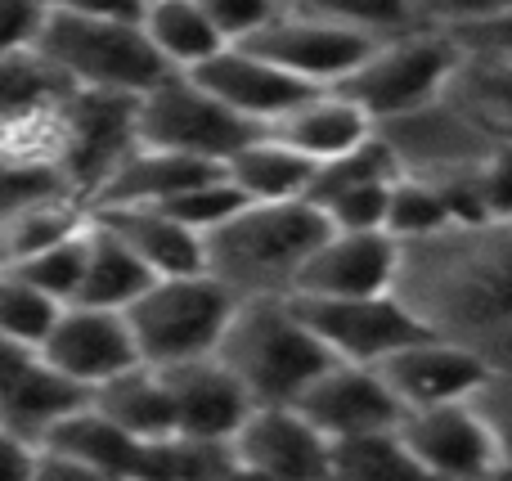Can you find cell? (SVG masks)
Returning a JSON list of instances; mask_svg holds the SVG:
<instances>
[{
  "mask_svg": "<svg viewBox=\"0 0 512 481\" xmlns=\"http://www.w3.org/2000/svg\"><path fill=\"white\" fill-rule=\"evenodd\" d=\"M90 405L104 410L117 428H126L135 441H158L167 432H176V410H171V392L162 369L153 365H131L122 374H113L108 383L90 387Z\"/></svg>",
  "mask_w": 512,
  "mask_h": 481,
  "instance_id": "4316f807",
  "label": "cell"
},
{
  "mask_svg": "<svg viewBox=\"0 0 512 481\" xmlns=\"http://www.w3.org/2000/svg\"><path fill=\"white\" fill-rule=\"evenodd\" d=\"M36 356L50 369L68 374L72 383L90 387L108 383L113 374L140 365V351H135L131 324H126V311H113V306H90V302H63L54 311L45 338L36 342Z\"/></svg>",
  "mask_w": 512,
  "mask_h": 481,
  "instance_id": "7c38bea8",
  "label": "cell"
},
{
  "mask_svg": "<svg viewBox=\"0 0 512 481\" xmlns=\"http://www.w3.org/2000/svg\"><path fill=\"white\" fill-rule=\"evenodd\" d=\"M396 293L432 333L512 365V221H454L400 243Z\"/></svg>",
  "mask_w": 512,
  "mask_h": 481,
  "instance_id": "6da1fadb",
  "label": "cell"
},
{
  "mask_svg": "<svg viewBox=\"0 0 512 481\" xmlns=\"http://www.w3.org/2000/svg\"><path fill=\"white\" fill-rule=\"evenodd\" d=\"M140 27L171 72H194L198 63H207L221 45H230L216 32L212 18L203 14L198 0H149L140 14Z\"/></svg>",
  "mask_w": 512,
  "mask_h": 481,
  "instance_id": "f1b7e54d",
  "label": "cell"
},
{
  "mask_svg": "<svg viewBox=\"0 0 512 481\" xmlns=\"http://www.w3.org/2000/svg\"><path fill=\"white\" fill-rule=\"evenodd\" d=\"M203 14L216 23V32L225 41H248L252 32H261L274 14H279V0H198Z\"/></svg>",
  "mask_w": 512,
  "mask_h": 481,
  "instance_id": "b9f144b4",
  "label": "cell"
},
{
  "mask_svg": "<svg viewBox=\"0 0 512 481\" xmlns=\"http://www.w3.org/2000/svg\"><path fill=\"white\" fill-rule=\"evenodd\" d=\"M279 9L360 27V32H373V36L414 27V9H409V0H279Z\"/></svg>",
  "mask_w": 512,
  "mask_h": 481,
  "instance_id": "8d00e7d4",
  "label": "cell"
},
{
  "mask_svg": "<svg viewBox=\"0 0 512 481\" xmlns=\"http://www.w3.org/2000/svg\"><path fill=\"white\" fill-rule=\"evenodd\" d=\"M221 365L256 405H292L328 365V347L292 297H239L216 342Z\"/></svg>",
  "mask_w": 512,
  "mask_h": 481,
  "instance_id": "3957f363",
  "label": "cell"
},
{
  "mask_svg": "<svg viewBox=\"0 0 512 481\" xmlns=\"http://www.w3.org/2000/svg\"><path fill=\"white\" fill-rule=\"evenodd\" d=\"M301 414L333 437H351V432H373V428H396L400 423V401L391 396V387L382 383V374L373 365H346V360H333L306 392L297 396Z\"/></svg>",
  "mask_w": 512,
  "mask_h": 481,
  "instance_id": "ac0fdd59",
  "label": "cell"
},
{
  "mask_svg": "<svg viewBox=\"0 0 512 481\" xmlns=\"http://www.w3.org/2000/svg\"><path fill=\"white\" fill-rule=\"evenodd\" d=\"M153 284V270L108 230L104 221L90 216L86 225V270H81V288L72 302H90V306H113L126 311L144 288Z\"/></svg>",
  "mask_w": 512,
  "mask_h": 481,
  "instance_id": "83f0119b",
  "label": "cell"
},
{
  "mask_svg": "<svg viewBox=\"0 0 512 481\" xmlns=\"http://www.w3.org/2000/svg\"><path fill=\"white\" fill-rule=\"evenodd\" d=\"M90 225V216H86ZM86 225L72 234H63V239H54L50 248L32 252V257L14 261L9 270H18V275L27 279L32 288H41L45 297H54V302H72L81 288V270H86Z\"/></svg>",
  "mask_w": 512,
  "mask_h": 481,
  "instance_id": "d590c367",
  "label": "cell"
},
{
  "mask_svg": "<svg viewBox=\"0 0 512 481\" xmlns=\"http://www.w3.org/2000/svg\"><path fill=\"white\" fill-rule=\"evenodd\" d=\"M234 302L239 297L216 275H207V270L158 275L126 306L135 351H140L144 365H158V369L194 360V356H212Z\"/></svg>",
  "mask_w": 512,
  "mask_h": 481,
  "instance_id": "8992f818",
  "label": "cell"
},
{
  "mask_svg": "<svg viewBox=\"0 0 512 481\" xmlns=\"http://www.w3.org/2000/svg\"><path fill=\"white\" fill-rule=\"evenodd\" d=\"M396 176V153L382 140V131H373L355 149L315 162L301 198L315 203L324 212V221L337 225V230H382V212H387V194Z\"/></svg>",
  "mask_w": 512,
  "mask_h": 481,
  "instance_id": "8fae6325",
  "label": "cell"
},
{
  "mask_svg": "<svg viewBox=\"0 0 512 481\" xmlns=\"http://www.w3.org/2000/svg\"><path fill=\"white\" fill-rule=\"evenodd\" d=\"M230 455L239 473L328 477V437L297 405H252L230 437Z\"/></svg>",
  "mask_w": 512,
  "mask_h": 481,
  "instance_id": "2e32d148",
  "label": "cell"
},
{
  "mask_svg": "<svg viewBox=\"0 0 512 481\" xmlns=\"http://www.w3.org/2000/svg\"><path fill=\"white\" fill-rule=\"evenodd\" d=\"M221 162L212 158H189V153H171V149H149L135 144L108 180L95 189L90 207H126V203H167V198L194 189L198 180L216 176Z\"/></svg>",
  "mask_w": 512,
  "mask_h": 481,
  "instance_id": "cb8c5ba5",
  "label": "cell"
},
{
  "mask_svg": "<svg viewBox=\"0 0 512 481\" xmlns=\"http://www.w3.org/2000/svg\"><path fill=\"white\" fill-rule=\"evenodd\" d=\"M248 203V198L234 189V180L225 176V167L216 171V176H207V180H198L194 189H185V194H176V198H167V203H153V207H162V212H171L180 225H189L194 234H207V230H216V225L225 221V216H234L239 207Z\"/></svg>",
  "mask_w": 512,
  "mask_h": 481,
  "instance_id": "f35d334b",
  "label": "cell"
},
{
  "mask_svg": "<svg viewBox=\"0 0 512 481\" xmlns=\"http://www.w3.org/2000/svg\"><path fill=\"white\" fill-rule=\"evenodd\" d=\"M135 95L113 90H81L72 86L68 99L54 108L45 153L59 162L72 194L90 207L95 189L108 180V171L135 149Z\"/></svg>",
  "mask_w": 512,
  "mask_h": 481,
  "instance_id": "ba28073f",
  "label": "cell"
},
{
  "mask_svg": "<svg viewBox=\"0 0 512 481\" xmlns=\"http://www.w3.org/2000/svg\"><path fill=\"white\" fill-rule=\"evenodd\" d=\"M45 9H59V14H90V18H140L144 0H45Z\"/></svg>",
  "mask_w": 512,
  "mask_h": 481,
  "instance_id": "7dc6e473",
  "label": "cell"
},
{
  "mask_svg": "<svg viewBox=\"0 0 512 481\" xmlns=\"http://www.w3.org/2000/svg\"><path fill=\"white\" fill-rule=\"evenodd\" d=\"M252 135H261V126L225 108L194 72H162L135 95V140L149 149L225 162Z\"/></svg>",
  "mask_w": 512,
  "mask_h": 481,
  "instance_id": "52a82bcc",
  "label": "cell"
},
{
  "mask_svg": "<svg viewBox=\"0 0 512 481\" xmlns=\"http://www.w3.org/2000/svg\"><path fill=\"white\" fill-rule=\"evenodd\" d=\"M450 36L468 54H504V59H512V9L490 18V23H477V27H468V32H450Z\"/></svg>",
  "mask_w": 512,
  "mask_h": 481,
  "instance_id": "f6af8a7d",
  "label": "cell"
},
{
  "mask_svg": "<svg viewBox=\"0 0 512 481\" xmlns=\"http://www.w3.org/2000/svg\"><path fill=\"white\" fill-rule=\"evenodd\" d=\"M36 50L63 72V81L81 90L140 95L162 72H171L149 45L140 18H90L45 9Z\"/></svg>",
  "mask_w": 512,
  "mask_h": 481,
  "instance_id": "5b68a950",
  "label": "cell"
},
{
  "mask_svg": "<svg viewBox=\"0 0 512 481\" xmlns=\"http://www.w3.org/2000/svg\"><path fill=\"white\" fill-rule=\"evenodd\" d=\"M230 441H207L189 437V432H167L158 441H140V459H135V477L149 481H198V477H234Z\"/></svg>",
  "mask_w": 512,
  "mask_h": 481,
  "instance_id": "4dcf8cb0",
  "label": "cell"
},
{
  "mask_svg": "<svg viewBox=\"0 0 512 481\" xmlns=\"http://www.w3.org/2000/svg\"><path fill=\"white\" fill-rule=\"evenodd\" d=\"M50 198H77L68 176L59 171V162L36 149L0 144V216L50 203Z\"/></svg>",
  "mask_w": 512,
  "mask_h": 481,
  "instance_id": "836d02e7",
  "label": "cell"
},
{
  "mask_svg": "<svg viewBox=\"0 0 512 481\" xmlns=\"http://www.w3.org/2000/svg\"><path fill=\"white\" fill-rule=\"evenodd\" d=\"M86 401H90L86 387L72 383V378L59 374V369H50L41 356H32L5 387H0V423L36 446L63 414H72Z\"/></svg>",
  "mask_w": 512,
  "mask_h": 481,
  "instance_id": "d4e9b609",
  "label": "cell"
},
{
  "mask_svg": "<svg viewBox=\"0 0 512 481\" xmlns=\"http://www.w3.org/2000/svg\"><path fill=\"white\" fill-rule=\"evenodd\" d=\"M45 23V0H0V54L32 50Z\"/></svg>",
  "mask_w": 512,
  "mask_h": 481,
  "instance_id": "ee69618b",
  "label": "cell"
},
{
  "mask_svg": "<svg viewBox=\"0 0 512 481\" xmlns=\"http://www.w3.org/2000/svg\"><path fill=\"white\" fill-rule=\"evenodd\" d=\"M265 131H270L274 140H283L288 149L306 153L310 162H324V158H337V153L355 149L360 140H369L378 126H373L369 113H364L355 99H346L342 90L315 86L292 108H283Z\"/></svg>",
  "mask_w": 512,
  "mask_h": 481,
  "instance_id": "7402d4cb",
  "label": "cell"
},
{
  "mask_svg": "<svg viewBox=\"0 0 512 481\" xmlns=\"http://www.w3.org/2000/svg\"><path fill=\"white\" fill-rule=\"evenodd\" d=\"M396 270H400V243L387 230H337V225H328L324 239L301 261L292 297L391 293Z\"/></svg>",
  "mask_w": 512,
  "mask_h": 481,
  "instance_id": "9a60e30c",
  "label": "cell"
},
{
  "mask_svg": "<svg viewBox=\"0 0 512 481\" xmlns=\"http://www.w3.org/2000/svg\"><path fill=\"white\" fill-rule=\"evenodd\" d=\"M396 428L418 477H508L504 446L477 401L405 410Z\"/></svg>",
  "mask_w": 512,
  "mask_h": 481,
  "instance_id": "9c48e42d",
  "label": "cell"
},
{
  "mask_svg": "<svg viewBox=\"0 0 512 481\" xmlns=\"http://www.w3.org/2000/svg\"><path fill=\"white\" fill-rule=\"evenodd\" d=\"M328 221L306 198L243 203L203 234V270L234 297H292L301 261L324 239Z\"/></svg>",
  "mask_w": 512,
  "mask_h": 481,
  "instance_id": "7a4b0ae2",
  "label": "cell"
},
{
  "mask_svg": "<svg viewBox=\"0 0 512 481\" xmlns=\"http://www.w3.org/2000/svg\"><path fill=\"white\" fill-rule=\"evenodd\" d=\"M95 221H104L144 266L158 275H189L203 270V234L180 225L171 212L153 203H126V207H90Z\"/></svg>",
  "mask_w": 512,
  "mask_h": 481,
  "instance_id": "603a6c76",
  "label": "cell"
},
{
  "mask_svg": "<svg viewBox=\"0 0 512 481\" xmlns=\"http://www.w3.org/2000/svg\"><path fill=\"white\" fill-rule=\"evenodd\" d=\"M158 369V365H153ZM171 392V410H176V432L207 441H230L234 428L248 419L252 396L230 369L221 365V356H194L180 365H162Z\"/></svg>",
  "mask_w": 512,
  "mask_h": 481,
  "instance_id": "d6986e66",
  "label": "cell"
},
{
  "mask_svg": "<svg viewBox=\"0 0 512 481\" xmlns=\"http://www.w3.org/2000/svg\"><path fill=\"white\" fill-rule=\"evenodd\" d=\"M86 216H90V207L81 203V198H50V203H36V207H23V212L0 216V266H14V261L50 248L63 234L81 230Z\"/></svg>",
  "mask_w": 512,
  "mask_h": 481,
  "instance_id": "1f68e13d",
  "label": "cell"
},
{
  "mask_svg": "<svg viewBox=\"0 0 512 481\" xmlns=\"http://www.w3.org/2000/svg\"><path fill=\"white\" fill-rule=\"evenodd\" d=\"M54 311H59L54 297L32 288L18 270L0 266V333H5V338L36 347V342L45 338V329H50Z\"/></svg>",
  "mask_w": 512,
  "mask_h": 481,
  "instance_id": "74e56055",
  "label": "cell"
},
{
  "mask_svg": "<svg viewBox=\"0 0 512 481\" xmlns=\"http://www.w3.org/2000/svg\"><path fill=\"white\" fill-rule=\"evenodd\" d=\"M135 459L140 441L86 401L36 441L32 477H135Z\"/></svg>",
  "mask_w": 512,
  "mask_h": 481,
  "instance_id": "e0dca14e",
  "label": "cell"
},
{
  "mask_svg": "<svg viewBox=\"0 0 512 481\" xmlns=\"http://www.w3.org/2000/svg\"><path fill=\"white\" fill-rule=\"evenodd\" d=\"M221 167L248 203H270V198H297L306 189L315 162L306 153L288 149L283 140H274L270 131H261L248 144H239Z\"/></svg>",
  "mask_w": 512,
  "mask_h": 481,
  "instance_id": "f546056e",
  "label": "cell"
},
{
  "mask_svg": "<svg viewBox=\"0 0 512 481\" xmlns=\"http://www.w3.org/2000/svg\"><path fill=\"white\" fill-rule=\"evenodd\" d=\"M144 5H149V0H144Z\"/></svg>",
  "mask_w": 512,
  "mask_h": 481,
  "instance_id": "f907efd6",
  "label": "cell"
},
{
  "mask_svg": "<svg viewBox=\"0 0 512 481\" xmlns=\"http://www.w3.org/2000/svg\"><path fill=\"white\" fill-rule=\"evenodd\" d=\"M414 27H441V32H468L477 23L508 14L512 0H409Z\"/></svg>",
  "mask_w": 512,
  "mask_h": 481,
  "instance_id": "60d3db41",
  "label": "cell"
},
{
  "mask_svg": "<svg viewBox=\"0 0 512 481\" xmlns=\"http://www.w3.org/2000/svg\"><path fill=\"white\" fill-rule=\"evenodd\" d=\"M445 225H454V207H450V198H445V189L423 176L400 171V176L391 180L382 230L396 243H414V239H427V234L445 230Z\"/></svg>",
  "mask_w": 512,
  "mask_h": 481,
  "instance_id": "d6a6232c",
  "label": "cell"
},
{
  "mask_svg": "<svg viewBox=\"0 0 512 481\" xmlns=\"http://www.w3.org/2000/svg\"><path fill=\"white\" fill-rule=\"evenodd\" d=\"M36 468V446L0 423V481H23Z\"/></svg>",
  "mask_w": 512,
  "mask_h": 481,
  "instance_id": "bcb514c9",
  "label": "cell"
},
{
  "mask_svg": "<svg viewBox=\"0 0 512 481\" xmlns=\"http://www.w3.org/2000/svg\"><path fill=\"white\" fill-rule=\"evenodd\" d=\"M0 144H5V135H0Z\"/></svg>",
  "mask_w": 512,
  "mask_h": 481,
  "instance_id": "681fc988",
  "label": "cell"
},
{
  "mask_svg": "<svg viewBox=\"0 0 512 481\" xmlns=\"http://www.w3.org/2000/svg\"><path fill=\"white\" fill-rule=\"evenodd\" d=\"M477 405L486 410L490 428H495L499 446H504V468L512 477V365H495V369H490V383L481 387Z\"/></svg>",
  "mask_w": 512,
  "mask_h": 481,
  "instance_id": "7bdbcfd3",
  "label": "cell"
},
{
  "mask_svg": "<svg viewBox=\"0 0 512 481\" xmlns=\"http://www.w3.org/2000/svg\"><path fill=\"white\" fill-rule=\"evenodd\" d=\"M441 99L459 117H468L486 140H512V59L504 54L463 50Z\"/></svg>",
  "mask_w": 512,
  "mask_h": 481,
  "instance_id": "484cf974",
  "label": "cell"
},
{
  "mask_svg": "<svg viewBox=\"0 0 512 481\" xmlns=\"http://www.w3.org/2000/svg\"><path fill=\"white\" fill-rule=\"evenodd\" d=\"M459 59L463 45L441 27H400V32L378 36L369 54L342 81H333V90L355 99L369 113V122L382 126L436 104L450 86Z\"/></svg>",
  "mask_w": 512,
  "mask_h": 481,
  "instance_id": "277c9868",
  "label": "cell"
},
{
  "mask_svg": "<svg viewBox=\"0 0 512 481\" xmlns=\"http://www.w3.org/2000/svg\"><path fill=\"white\" fill-rule=\"evenodd\" d=\"M194 77L203 81L225 108H234L239 117L256 122L261 131L283 108L297 104L306 90H315V86H306V81H297L292 72H283L279 63L261 59L248 45H221L207 63H198Z\"/></svg>",
  "mask_w": 512,
  "mask_h": 481,
  "instance_id": "ffe728a7",
  "label": "cell"
},
{
  "mask_svg": "<svg viewBox=\"0 0 512 481\" xmlns=\"http://www.w3.org/2000/svg\"><path fill=\"white\" fill-rule=\"evenodd\" d=\"M373 41H378V36L360 32V27L279 9L261 32H252L248 41H234V45H248V50H256L261 59L279 63L283 72L306 81V86H333V81H342L346 72L369 54Z\"/></svg>",
  "mask_w": 512,
  "mask_h": 481,
  "instance_id": "5bb4252c",
  "label": "cell"
},
{
  "mask_svg": "<svg viewBox=\"0 0 512 481\" xmlns=\"http://www.w3.org/2000/svg\"><path fill=\"white\" fill-rule=\"evenodd\" d=\"M292 302L306 315L310 329L319 333L328 356L346 360V365H378L396 347L432 333L409 311L396 288L391 293H364V297H292Z\"/></svg>",
  "mask_w": 512,
  "mask_h": 481,
  "instance_id": "30bf717a",
  "label": "cell"
},
{
  "mask_svg": "<svg viewBox=\"0 0 512 481\" xmlns=\"http://www.w3.org/2000/svg\"><path fill=\"white\" fill-rule=\"evenodd\" d=\"M68 90L72 81H63V72L36 45L0 54V135L5 144L45 153V126H50L54 108L68 99Z\"/></svg>",
  "mask_w": 512,
  "mask_h": 481,
  "instance_id": "44dd1931",
  "label": "cell"
},
{
  "mask_svg": "<svg viewBox=\"0 0 512 481\" xmlns=\"http://www.w3.org/2000/svg\"><path fill=\"white\" fill-rule=\"evenodd\" d=\"M32 356H36V347H27V342H14V338H5V333H0V387H5L9 378H14Z\"/></svg>",
  "mask_w": 512,
  "mask_h": 481,
  "instance_id": "c3c4849f",
  "label": "cell"
},
{
  "mask_svg": "<svg viewBox=\"0 0 512 481\" xmlns=\"http://www.w3.org/2000/svg\"><path fill=\"white\" fill-rule=\"evenodd\" d=\"M481 221H512V140H495L472 167Z\"/></svg>",
  "mask_w": 512,
  "mask_h": 481,
  "instance_id": "ab89813d",
  "label": "cell"
},
{
  "mask_svg": "<svg viewBox=\"0 0 512 481\" xmlns=\"http://www.w3.org/2000/svg\"><path fill=\"white\" fill-rule=\"evenodd\" d=\"M328 477H418V468L400 428H373L328 441Z\"/></svg>",
  "mask_w": 512,
  "mask_h": 481,
  "instance_id": "e575fe53",
  "label": "cell"
},
{
  "mask_svg": "<svg viewBox=\"0 0 512 481\" xmlns=\"http://www.w3.org/2000/svg\"><path fill=\"white\" fill-rule=\"evenodd\" d=\"M400 410H423V405L445 401H477L481 387L490 383V360L472 351L468 342H454L445 333H423V338L396 347L373 365Z\"/></svg>",
  "mask_w": 512,
  "mask_h": 481,
  "instance_id": "4fadbf2b",
  "label": "cell"
}]
</instances>
